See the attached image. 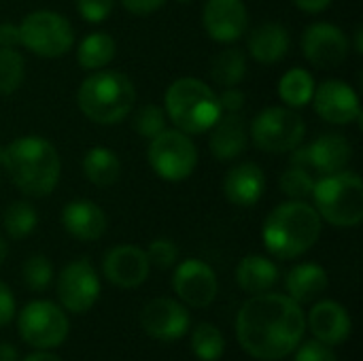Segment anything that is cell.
<instances>
[{
	"label": "cell",
	"instance_id": "20",
	"mask_svg": "<svg viewBox=\"0 0 363 361\" xmlns=\"http://www.w3.org/2000/svg\"><path fill=\"white\" fill-rule=\"evenodd\" d=\"M266 191V174L255 162L236 164L223 179V196L240 209L255 206Z\"/></svg>",
	"mask_w": 363,
	"mask_h": 361
},
{
	"label": "cell",
	"instance_id": "47",
	"mask_svg": "<svg viewBox=\"0 0 363 361\" xmlns=\"http://www.w3.org/2000/svg\"><path fill=\"white\" fill-rule=\"evenodd\" d=\"M4 260H6V243L0 238V266L4 264Z\"/></svg>",
	"mask_w": 363,
	"mask_h": 361
},
{
	"label": "cell",
	"instance_id": "32",
	"mask_svg": "<svg viewBox=\"0 0 363 361\" xmlns=\"http://www.w3.org/2000/svg\"><path fill=\"white\" fill-rule=\"evenodd\" d=\"M26 77V62L17 49L0 47V96H11L19 89Z\"/></svg>",
	"mask_w": 363,
	"mask_h": 361
},
{
	"label": "cell",
	"instance_id": "26",
	"mask_svg": "<svg viewBox=\"0 0 363 361\" xmlns=\"http://www.w3.org/2000/svg\"><path fill=\"white\" fill-rule=\"evenodd\" d=\"M83 174L96 187H111L119 181L121 160L113 149L91 147L83 157Z\"/></svg>",
	"mask_w": 363,
	"mask_h": 361
},
{
	"label": "cell",
	"instance_id": "38",
	"mask_svg": "<svg viewBox=\"0 0 363 361\" xmlns=\"http://www.w3.org/2000/svg\"><path fill=\"white\" fill-rule=\"evenodd\" d=\"M294 361H338L332 347L319 343V340H311L306 345H302L298 351H296V357Z\"/></svg>",
	"mask_w": 363,
	"mask_h": 361
},
{
	"label": "cell",
	"instance_id": "9",
	"mask_svg": "<svg viewBox=\"0 0 363 361\" xmlns=\"http://www.w3.org/2000/svg\"><path fill=\"white\" fill-rule=\"evenodd\" d=\"M147 157L160 179L168 183H179L194 174L198 166V147L189 138V134L177 128L162 130L157 136L151 138Z\"/></svg>",
	"mask_w": 363,
	"mask_h": 361
},
{
	"label": "cell",
	"instance_id": "34",
	"mask_svg": "<svg viewBox=\"0 0 363 361\" xmlns=\"http://www.w3.org/2000/svg\"><path fill=\"white\" fill-rule=\"evenodd\" d=\"M21 279L28 289L45 291L53 281V264L45 255H30L21 266Z\"/></svg>",
	"mask_w": 363,
	"mask_h": 361
},
{
	"label": "cell",
	"instance_id": "8",
	"mask_svg": "<svg viewBox=\"0 0 363 361\" xmlns=\"http://www.w3.org/2000/svg\"><path fill=\"white\" fill-rule=\"evenodd\" d=\"M21 45L38 57H62L74 45L72 23L55 11H32L19 23Z\"/></svg>",
	"mask_w": 363,
	"mask_h": 361
},
{
	"label": "cell",
	"instance_id": "7",
	"mask_svg": "<svg viewBox=\"0 0 363 361\" xmlns=\"http://www.w3.org/2000/svg\"><path fill=\"white\" fill-rule=\"evenodd\" d=\"M306 136V123L296 109L266 106L251 121L249 138L266 153H291L302 145Z\"/></svg>",
	"mask_w": 363,
	"mask_h": 361
},
{
	"label": "cell",
	"instance_id": "46",
	"mask_svg": "<svg viewBox=\"0 0 363 361\" xmlns=\"http://www.w3.org/2000/svg\"><path fill=\"white\" fill-rule=\"evenodd\" d=\"M355 53H363V30L357 28L355 32Z\"/></svg>",
	"mask_w": 363,
	"mask_h": 361
},
{
	"label": "cell",
	"instance_id": "27",
	"mask_svg": "<svg viewBox=\"0 0 363 361\" xmlns=\"http://www.w3.org/2000/svg\"><path fill=\"white\" fill-rule=\"evenodd\" d=\"M317 81L313 77V72H308L306 68H289L281 79H279V98L283 100L285 106L289 109H302L313 100Z\"/></svg>",
	"mask_w": 363,
	"mask_h": 361
},
{
	"label": "cell",
	"instance_id": "11",
	"mask_svg": "<svg viewBox=\"0 0 363 361\" xmlns=\"http://www.w3.org/2000/svg\"><path fill=\"white\" fill-rule=\"evenodd\" d=\"M353 157V147L342 134H321L317 140L291 151L289 162L306 168L311 174L328 177L347 168Z\"/></svg>",
	"mask_w": 363,
	"mask_h": 361
},
{
	"label": "cell",
	"instance_id": "25",
	"mask_svg": "<svg viewBox=\"0 0 363 361\" xmlns=\"http://www.w3.org/2000/svg\"><path fill=\"white\" fill-rule=\"evenodd\" d=\"M236 281L238 287L247 294H264L270 291L279 281V268L264 255H247L236 268Z\"/></svg>",
	"mask_w": 363,
	"mask_h": 361
},
{
	"label": "cell",
	"instance_id": "4",
	"mask_svg": "<svg viewBox=\"0 0 363 361\" xmlns=\"http://www.w3.org/2000/svg\"><path fill=\"white\" fill-rule=\"evenodd\" d=\"M136 102V87L121 70H94L83 79L77 91L81 113L100 126L123 121Z\"/></svg>",
	"mask_w": 363,
	"mask_h": 361
},
{
	"label": "cell",
	"instance_id": "43",
	"mask_svg": "<svg viewBox=\"0 0 363 361\" xmlns=\"http://www.w3.org/2000/svg\"><path fill=\"white\" fill-rule=\"evenodd\" d=\"M291 2H294L300 11L315 15V13H323L325 9H330V4H332L334 0H291Z\"/></svg>",
	"mask_w": 363,
	"mask_h": 361
},
{
	"label": "cell",
	"instance_id": "39",
	"mask_svg": "<svg viewBox=\"0 0 363 361\" xmlns=\"http://www.w3.org/2000/svg\"><path fill=\"white\" fill-rule=\"evenodd\" d=\"M219 98V106H221V113H240L247 104V96L242 89H238L236 85L234 87H223L221 94H217Z\"/></svg>",
	"mask_w": 363,
	"mask_h": 361
},
{
	"label": "cell",
	"instance_id": "41",
	"mask_svg": "<svg viewBox=\"0 0 363 361\" xmlns=\"http://www.w3.org/2000/svg\"><path fill=\"white\" fill-rule=\"evenodd\" d=\"M123 9L132 15H149L166 4V0H121Z\"/></svg>",
	"mask_w": 363,
	"mask_h": 361
},
{
	"label": "cell",
	"instance_id": "15",
	"mask_svg": "<svg viewBox=\"0 0 363 361\" xmlns=\"http://www.w3.org/2000/svg\"><path fill=\"white\" fill-rule=\"evenodd\" d=\"M172 289L185 304L194 309H206L217 298L219 283L215 270L206 262L185 260L172 274Z\"/></svg>",
	"mask_w": 363,
	"mask_h": 361
},
{
	"label": "cell",
	"instance_id": "35",
	"mask_svg": "<svg viewBox=\"0 0 363 361\" xmlns=\"http://www.w3.org/2000/svg\"><path fill=\"white\" fill-rule=\"evenodd\" d=\"M132 126L136 130L138 136L143 138H153L157 136L162 130H166V113L164 109H160L157 104H143L136 113H134V119H132Z\"/></svg>",
	"mask_w": 363,
	"mask_h": 361
},
{
	"label": "cell",
	"instance_id": "10",
	"mask_svg": "<svg viewBox=\"0 0 363 361\" xmlns=\"http://www.w3.org/2000/svg\"><path fill=\"white\" fill-rule=\"evenodd\" d=\"M17 330L26 345L38 351H49L66 340L70 323L57 304L47 300H36L26 304L23 311L19 313Z\"/></svg>",
	"mask_w": 363,
	"mask_h": 361
},
{
	"label": "cell",
	"instance_id": "29",
	"mask_svg": "<svg viewBox=\"0 0 363 361\" xmlns=\"http://www.w3.org/2000/svg\"><path fill=\"white\" fill-rule=\"evenodd\" d=\"M211 77L221 87H234L247 77V55L236 47L221 49L211 60Z\"/></svg>",
	"mask_w": 363,
	"mask_h": 361
},
{
	"label": "cell",
	"instance_id": "2",
	"mask_svg": "<svg viewBox=\"0 0 363 361\" xmlns=\"http://www.w3.org/2000/svg\"><path fill=\"white\" fill-rule=\"evenodd\" d=\"M0 166L9 172L13 185L30 198L49 196L62 174V160L55 147L40 136H19L2 147Z\"/></svg>",
	"mask_w": 363,
	"mask_h": 361
},
{
	"label": "cell",
	"instance_id": "16",
	"mask_svg": "<svg viewBox=\"0 0 363 361\" xmlns=\"http://www.w3.org/2000/svg\"><path fill=\"white\" fill-rule=\"evenodd\" d=\"M204 32L215 43H236L249 28V11L242 0H206L202 9Z\"/></svg>",
	"mask_w": 363,
	"mask_h": 361
},
{
	"label": "cell",
	"instance_id": "14",
	"mask_svg": "<svg viewBox=\"0 0 363 361\" xmlns=\"http://www.w3.org/2000/svg\"><path fill=\"white\" fill-rule=\"evenodd\" d=\"M313 104L317 115L334 126H349L362 117L357 91L340 79H328L315 87Z\"/></svg>",
	"mask_w": 363,
	"mask_h": 361
},
{
	"label": "cell",
	"instance_id": "31",
	"mask_svg": "<svg viewBox=\"0 0 363 361\" xmlns=\"http://www.w3.org/2000/svg\"><path fill=\"white\" fill-rule=\"evenodd\" d=\"M191 349L200 361H217L225 353V338L213 323H200L194 328Z\"/></svg>",
	"mask_w": 363,
	"mask_h": 361
},
{
	"label": "cell",
	"instance_id": "48",
	"mask_svg": "<svg viewBox=\"0 0 363 361\" xmlns=\"http://www.w3.org/2000/svg\"><path fill=\"white\" fill-rule=\"evenodd\" d=\"M177 2H181V4H189L191 0H177Z\"/></svg>",
	"mask_w": 363,
	"mask_h": 361
},
{
	"label": "cell",
	"instance_id": "40",
	"mask_svg": "<svg viewBox=\"0 0 363 361\" xmlns=\"http://www.w3.org/2000/svg\"><path fill=\"white\" fill-rule=\"evenodd\" d=\"M15 317V298L13 291L0 281V328Z\"/></svg>",
	"mask_w": 363,
	"mask_h": 361
},
{
	"label": "cell",
	"instance_id": "22",
	"mask_svg": "<svg viewBox=\"0 0 363 361\" xmlns=\"http://www.w3.org/2000/svg\"><path fill=\"white\" fill-rule=\"evenodd\" d=\"M62 226L72 238L94 243L106 232V215L91 200H72L62 209Z\"/></svg>",
	"mask_w": 363,
	"mask_h": 361
},
{
	"label": "cell",
	"instance_id": "21",
	"mask_svg": "<svg viewBox=\"0 0 363 361\" xmlns=\"http://www.w3.org/2000/svg\"><path fill=\"white\" fill-rule=\"evenodd\" d=\"M249 145V130L240 113H221L211 128L208 149L219 162H232L242 155Z\"/></svg>",
	"mask_w": 363,
	"mask_h": 361
},
{
	"label": "cell",
	"instance_id": "44",
	"mask_svg": "<svg viewBox=\"0 0 363 361\" xmlns=\"http://www.w3.org/2000/svg\"><path fill=\"white\" fill-rule=\"evenodd\" d=\"M0 361H17V349L11 343H0Z\"/></svg>",
	"mask_w": 363,
	"mask_h": 361
},
{
	"label": "cell",
	"instance_id": "24",
	"mask_svg": "<svg viewBox=\"0 0 363 361\" xmlns=\"http://www.w3.org/2000/svg\"><path fill=\"white\" fill-rule=\"evenodd\" d=\"M328 283H330V279H328L325 268L315 262L298 264L296 268L289 270V274L285 279L287 296L291 300H296L298 304L313 302L315 298H319L328 289Z\"/></svg>",
	"mask_w": 363,
	"mask_h": 361
},
{
	"label": "cell",
	"instance_id": "33",
	"mask_svg": "<svg viewBox=\"0 0 363 361\" xmlns=\"http://www.w3.org/2000/svg\"><path fill=\"white\" fill-rule=\"evenodd\" d=\"M315 181H317L315 174H311L306 168L291 164L281 174V191L289 200H306V198H311V194L315 189Z\"/></svg>",
	"mask_w": 363,
	"mask_h": 361
},
{
	"label": "cell",
	"instance_id": "37",
	"mask_svg": "<svg viewBox=\"0 0 363 361\" xmlns=\"http://www.w3.org/2000/svg\"><path fill=\"white\" fill-rule=\"evenodd\" d=\"M115 0H77L79 15L89 23H102L113 13Z\"/></svg>",
	"mask_w": 363,
	"mask_h": 361
},
{
	"label": "cell",
	"instance_id": "42",
	"mask_svg": "<svg viewBox=\"0 0 363 361\" xmlns=\"http://www.w3.org/2000/svg\"><path fill=\"white\" fill-rule=\"evenodd\" d=\"M19 45H21L19 26L17 23H11V21H2L0 23V47L17 49Z\"/></svg>",
	"mask_w": 363,
	"mask_h": 361
},
{
	"label": "cell",
	"instance_id": "36",
	"mask_svg": "<svg viewBox=\"0 0 363 361\" xmlns=\"http://www.w3.org/2000/svg\"><path fill=\"white\" fill-rule=\"evenodd\" d=\"M145 253H147L151 266H157V268L166 270V268L174 266V262L179 257V247L170 238H155Z\"/></svg>",
	"mask_w": 363,
	"mask_h": 361
},
{
	"label": "cell",
	"instance_id": "17",
	"mask_svg": "<svg viewBox=\"0 0 363 361\" xmlns=\"http://www.w3.org/2000/svg\"><path fill=\"white\" fill-rule=\"evenodd\" d=\"M151 264L147 253L136 245H117L106 251L102 260V272L119 289L140 287L149 277Z\"/></svg>",
	"mask_w": 363,
	"mask_h": 361
},
{
	"label": "cell",
	"instance_id": "45",
	"mask_svg": "<svg viewBox=\"0 0 363 361\" xmlns=\"http://www.w3.org/2000/svg\"><path fill=\"white\" fill-rule=\"evenodd\" d=\"M23 361H62L57 355H53V353H47V351H38V353H32V355H28Z\"/></svg>",
	"mask_w": 363,
	"mask_h": 361
},
{
	"label": "cell",
	"instance_id": "13",
	"mask_svg": "<svg viewBox=\"0 0 363 361\" xmlns=\"http://www.w3.org/2000/svg\"><path fill=\"white\" fill-rule=\"evenodd\" d=\"M302 51L304 57L317 68H336L340 66L349 51V36L334 23L317 21L311 23L302 34Z\"/></svg>",
	"mask_w": 363,
	"mask_h": 361
},
{
	"label": "cell",
	"instance_id": "30",
	"mask_svg": "<svg viewBox=\"0 0 363 361\" xmlns=\"http://www.w3.org/2000/svg\"><path fill=\"white\" fill-rule=\"evenodd\" d=\"M36 223H38V213L26 200H17V202L9 204L6 211L2 213V228L15 240L30 236L36 230Z\"/></svg>",
	"mask_w": 363,
	"mask_h": 361
},
{
	"label": "cell",
	"instance_id": "1",
	"mask_svg": "<svg viewBox=\"0 0 363 361\" xmlns=\"http://www.w3.org/2000/svg\"><path fill=\"white\" fill-rule=\"evenodd\" d=\"M306 330L304 311L285 294H255L236 317L240 347L255 360L277 361L298 349Z\"/></svg>",
	"mask_w": 363,
	"mask_h": 361
},
{
	"label": "cell",
	"instance_id": "5",
	"mask_svg": "<svg viewBox=\"0 0 363 361\" xmlns=\"http://www.w3.org/2000/svg\"><path fill=\"white\" fill-rule=\"evenodd\" d=\"M164 106V113L174 128L189 136L208 132L221 117L217 91L194 77L172 81L166 89Z\"/></svg>",
	"mask_w": 363,
	"mask_h": 361
},
{
	"label": "cell",
	"instance_id": "6",
	"mask_svg": "<svg viewBox=\"0 0 363 361\" xmlns=\"http://www.w3.org/2000/svg\"><path fill=\"white\" fill-rule=\"evenodd\" d=\"M319 217L334 228H357L363 219V181L357 172L340 170L315 181L311 194Z\"/></svg>",
	"mask_w": 363,
	"mask_h": 361
},
{
	"label": "cell",
	"instance_id": "3",
	"mask_svg": "<svg viewBox=\"0 0 363 361\" xmlns=\"http://www.w3.org/2000/svg\"><path fill=\"white\" fill-rule=\"evenodd\" d=\"M323 219L306 200H287L266 217L262 238L270 255L296 260L311 251L321 236Z\"/></svg>",
	"mask_w": 363,
	"mask_h": 361
},
{
	"label": "cell",
	"instance_id": "23",
	"mask_svg": "<svg viewBox=\"0 0 363 361\" xmlns=\"http://www.w3.org/2000/svg\"><path fill=\"white\" fill-rule=\"evenodd\" d=\"M291 47V36L283 23L266 21L257 26L247 40L249 55L259 64H277L285 60Z\"/></svg>",
	"mask_w": 363,
	"mask_h": 361
},
{
	"label": "cell",
	"instance_id": "28",
	"mask_svg": "<svg viewBox=\"0 0 363 361\" xmlns=\"http://www.w3.org/2000/svg\"><path fill=\"white\" fill-rule=\"evenodd\" d=\"M117 53V45L111 34L106 32H91L87 34L77 47V62L85 70H100L106 68Z\"/></svg>",
	"mask_w": 363,
	"mask_h": 361
},
{
	"label": "cell",
	"instance_id": "18",
	"mask_svg": "<svg viewBox=\"0 0 363 361\" xmlns=\"http://www.w3.org/2000/svg\"><path fill=\"white\" fill-rule=\"evenodd\" d=\"M143 330L155 340H177L183 338L189 330V313L187 309L170 298L151 300L140 313Z\"/></svg>",
	"mask_w": 363,
	"mask_h": 361
},
{
	"label": "cell",
	"instance_id": "19",
	"mask_svg": "<svg viewBox=\"0 0 363 361\" xmlns=\"http://www.w3.org/2000/svg\"><path fill=\"white\" fill-rule=\"evenodd\" d=\"M306 326L311 328L315 340H319L328 347L342 345L345 340H349L351 330H353L349 311L334 300L317 302L308 315Z\"/></svg>",
	"mask_w": 363,
	"mask_h": 361
},
{
	"label": "cell",
	"instance_id": "12",
	"mask_svg": "<svg viewBox=\"0 0 363 361\" xmlns=\"http://www.w3.org/2000/svg\"><path fill=\"white\" fill-rule=\"evenodd\" d=\"M60 304L70 313H87L100 298V279L91 262L81 257L70 262L57 277Z\"/></svg>",
	"mask_w": 363,
	"mask_h": 361
}]
</instances>
